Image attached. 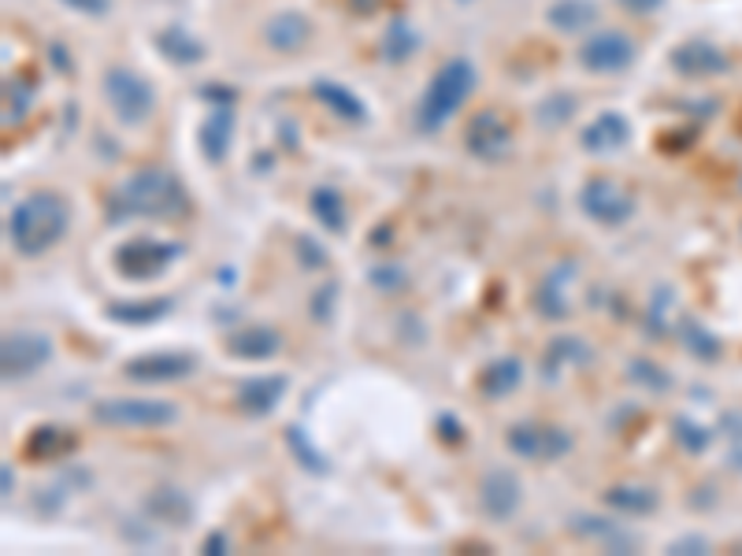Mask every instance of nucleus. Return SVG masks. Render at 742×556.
<instances>
[{
    "label": "nucleus",
    "mask_w": 742,
    "mask_h": 556,
    "mask_svg": "<svg viewBox=\"0 0 742 556\" xmlns=\"http://www.w3.org/2000/svg\"><path fill=\"white\" fill-rule=\"evenodd\" d=\"M683 334H687V345L694 357H706V360H717L720 349H717V338H709L702 327H694V323H683Z\"/></svg>",
    "instance_id": "2f4dec72"
},
{
    "label": "nucleus",
    "mask_w": 742,
    "mask_h": 556,
    "mask_svg": "<svg viewBox=\"0 0 742 556\" xmlns=\"http://www.w3.org/2000/svg\"><path fill=\"white\" fill-rule=\"evenodd\" d=\"M572 108H576V101L568 97V93H560V97H554V101L542 104L538 123H542V127H557V123H565L568 115H572Z\"/></svg>",
    "instance_id": "473e14b6"
},
{
    "label": "nucleus",
    "mask_w": 742,
    "mask_h": 556,
    "mask_svg": "<svg viewBox=\"0 0 742 556\" xmlns=\"http://www.w3.org/2000/svg\"><path fill=\"white\" fill-rule=\"evenodd\" d=\"M309 208H312V216H316V223L323 230H331V234H341V230H346V205H341L338 189H331V186L312 189Z\"/></svg>",
    "instance_id": "a878e982"
},
{
    "label": "nucleus",
    "mask_w": 742,
    "mask_h": 556,
    "mask_svg": "<svg viewBox=\"0 0 742 556\" xmlns=\"http://www.w3.org/2000/svg\"><path fill=\"white\" fill-rule=\"evenodd\" d=\"M279 345H282V338L271 327H245V331L231 334L227 352H231L234 360H268L279 352Z\"/></svg>",
    "instance_id": "a211bd4d"
},
{
    "label": "nucleus",
    "mask_w": 742,
    "mask_h": 556,
    "mask_svg": "<svg viewBox=\"0 0 742 556\" xmlns=\"http://www.w3.org/2000/svg\"><path fill=\"white\" fill-rule=\"evenodd\" d=\"M63 4L74 8L79 15H90V19L108 15V0H63Z\"/></svg>",
    "instance_id": "e433bc0d"
},
{
    "label": "nucleus",
    "mask_w": 742,
    "mask_h": 556,
    "mask_svg": "<svg viewBox=\"0 0 742 556\" xmlns=\"http://www.w3.org/2000/svg\"><path fill=\"white\" fill-rule=\"evenodd\" d=\"M572 534H579V538L602 542L608 553H631V549H635V538H631V534L621 531L616 523L602 520V516H572Z\"/></svg>",
    "instance_id": "6ab92c4d"
},
{
    "label": "nucleus",
    "mask_w": 742,
    "mask_h": 556,
    "mask_svg": "<svg viewBox=\"0 0 742 556\" xmlns=\"http://www.w3.org/2000/svg\"><path fill=\"white\" fill-rule=\"evenodd\" d=\"M672 67L683 79H712V74H724L731 60L709 42H687L672 53Z\"/></svg>",
    "instance_id": "4468645a"
},
{
    "label": "nucleus",
    "mask_w": 742,
    "mask_h": 556,
    "mask_svg": "<svg viewBox=\"0 0 742 556\" xmlns=\"http://www.w3.org/2000/svg\"><path fill=\"white\" fill-rule=\"evenodd\" d=\"M627 371H631L635 382H646L650 390H669L672 386V379L664 375L661 368H653L650 360H631V368H627Z\"/></svg>",
    "instance_id": "72a5a7b5"
},
{
    "label": "nucleus",
    "mask_w": 742,
    "mask_h": 556,
    "mask_svg": "<svg viewBox=\"0 0 742 556\" xmlns=\"http://www.w3.org/2000/svg\"><path fill=\"white\" fill-rule=\"evenodd\" d=\"M631 138V127L621 112H602L594 123H587L583 130V149L591 152H608V149H621L624 141Z\"/></svg>",
    "instance_id": "f3484780"
},
{
    "label": "nucleus",
    "mask_w": 742,
    "mask_h": 556,
    "mask_svg": "<svg viewBox=\"0 0 742 556\" xmlns=\"http://www.w3.org/2000/svg\"><path fill=\"white\" fill-rule=\"evenodd\" d=\"M546 19L557 26V31L576 34V31H583V26H591V23H594V19H598V8L591 4V0H557V4L546 12Z\"/></svg>",
    "instance_id": "bb28decb"
},
{
    "label": "nucleus",
    "mask_w": 742,
    "mask_h": 556,
    "mask_svg": "<svg viewBox=\"0 0 742 556\" xmlns=\"http://www.w3.org/2000/svg\"><path fill=\"white\" fill-rule=\"evenodd\" d=\"M186 253L183 242H156V238H138L116 248V271L130 282H149V278L164 275L178 256Z\"/></svg>",
    "instance_id": "423d86ee"
},
{
    "label": "nucleus",
    "mask_w": 742,
    "mask_h": 556,
    "mask_svg": "<svg viewBox=\"0 0 742 556\" xmlns=\"http://www.w3.org/2000/svg\"><path fill=\"white\" fill-rule=\"evenodd\" d=\"M312 97L323 101L331 112L341 115V119H349V123L364 119V101L353 97V93H349L346 85H338V82H327V79L316 82V85H312Z\"/></svg>",
    "instance_id": "b1692460"
},
{
    "label": "nucleus",
    "mask_w": 742,
    "mask_h": 556,
    "mask_svg": "<svg viewBox=\"0 0 742 556\" xmlns=\"http://www.w3.org/2000/svg\"><path fill=\"white\" fill-rule=\"evenodd\" d=\"M635 60V42L624 31H598L579 45V67L591 74H616Z\"/></svg>",
    "instance_id": "1a4fd4ad"
},
{
    "label": "nucleus",
    "mask_w": 742,
    "mask_h": 556,
    "mask_svg": "<svg viewBox=\"0 0 742 556\" xmlns=\"http://www.w3.org/2000/svg\"><path fill=\"white\" fill-rule=\"evenodd\" d=\"M175 309L171 297H149V301H116L108 304V315L116 323H127V327H146V323H156Z\"/></svg>",
    "instance_id": "412c9836"
},
{
    "label": "nucleus",
    "mask_w": 742,
    "mask_h": 556,
    "mask_svg": "<svg viewBox=\"0 0 742 556\" xmlns=\"http://www.w3.org/2000/svg\"><path fill=\"white\" fill-rule=\"evenodd\" d=\"M520 501H523V486H520V478L509 472V467H494L490 475H483L479 505H483V512H487L490 520H498V523L512 520Z\"/></svg>",
    "instance_id": "ddd939ff"
},
{
    "label": "nucleus",
    "mask_w": 742,
    "mask_h": 556,
    "mask_svg": "<svg viewBox=\"0 0 742 556\" xmlns=\"http://www.w3.org/2000/svg\"><path fill=\"white\" fill-rule=\"evenodd\" d=\"M49 360H53V341L37 331H15L0 345V371H4L8 382L31 379L34 371H42Z\"/></svg>",
    "instance_id": "0eeeda50"
},
{
    "label": "nucleus",
    "mask_w": 742,
    "mask_h": 556,
    "mask_svg": "<svg viewBox=\"0 0 742 556\" xmlns=\"http://www.w3.org/2000/svg\"><path fill=\"white\" fill-rule=\"evenodd\" d=\"M520 379H523V363L517 357H501L483 371L479 390L487 393V397H506V393L520 386Z\"/></svg>",
    "instance_id": "393cba45"
},
{
    "label": "nucleus",
    "mask_w": 742,
    "mask_h": 556,
    "mask_svg": "<svg viewBox=\"0 0 742 556\" xmlns=\"http://www.w3.org/2000/svg\"><path fill=\"white\" fill-rule=\"evenodd\" d=\"M197 360L189 357V352H146V357H135L123 363V371H127L130 382H178L186 375H194Z\"/></svg>",
    "instance_id": "f8f14e48"
},
{
    "label": "nucleus",
    "mask_w": 742,
    "mask_h": 556,
    "mask_svg": "<svg viewBox=\"0 0 742 556\" xmlns=\"http://www.w3.org/2000/svg\"><path fill=\"white\" fill-rule=\"evenodd\" d=\"M298 248H301V260L309 264V267H323V248L316 245V242H309V238H298Z\"/></svg>",
    "instance_id": "58836bf2"
},
{
    "label": "nucleus",
    "mask_w": 742,
    "mask_h": 556,
    "mask_svg": "<svg viewBox=\"0 0 742 556\" xmlns=\"http://www.w3.org/2000/svg\"><path fill=\"white\" fill-rule=\"evenodd\" d=\"M464 146H468L472 157H479L483 164H498V160L509 157L512 134L498 112H479L468 123V130H464Z\"/></svg>",
    "instance_id": "9b49d317"
},
{
    "label": "nucleus",
    "mask_w": 742,
    "mask_h": 556,
    "mask_svg": "<svg viewBox=\"0 0 742 556\" xmlns=\"http://www.w3.org/2000/svg\"><path fill=\"white\" fill-rule=\"evenodd\" d=\"M104 97H108L116 119L127 123V127H141V123L156 112L152 85L141 79L138 71H130V67H112V71L104 74Z\"/></svg>",
    "instance_id": "20e7f679"
},
{
    "label": "nucleus",
    "mask_w": 742,
    "mask_h": 556,
    "mask_svg": "<svg viewBox=\"0 0 742 556\" xmlns=\"http://www.w3.org/2000/svg\"><path fill=\"white\" fill-rule=\"evenodd\" d=\"M621 4L627 8V12L646 15V12H653V8H661V0H621Z\"/></svg>",
    "instance_id": "a19ab883"
},
{
    "label": "nucleus",
    "mask_w": 742,
    "mask_h": 556,
    "mask_svg": "<svg viewBox=\"0 0 742 556\" xmlns=\"http://www.w3.org/2000/svg\"><path fill=\"white\" fill-rule=\"evenodd\" d=\"M71 227V205L53 189H42V194L23 197L8 216V242L19 256L34 260V256H45L53 245L63 242Z\"/></svg>",
    "instance_id": "f03ea898"
},
{
    "label": "nucleus",
    "mask_w": 742,
    "mask_h": 556,
    "mask_svg": "<svg viewBox=\"0 0 742 556\" xmlns=\"http://www.w3.org/2000/svg\"><path fill=\"white\" fill-rule=\"evenodd\" d=\"M264 34H268V45H271V49L293 53V49H301V45L309 42V19L298 15V12L275 15Z\"/></svg>",
    "instance_id": "4be33fe9"
},
{
    "label": "nucleus",
    "mask_w": 742,
    "mask_h": 556,
    "mask_svg": "<svg viewBox=\"0 0 742 556\" xmlns=\"http://www.w3.org/2000/svg\"><path fill=\"white\" fill-rule=\"evenodd\" d=\"M201 553H208V556H220V553H227V534H223V531H212V534H208V538H205Z\"/></svg>",
    "instance_id": "ea45409f"
},
{
    "label": "nucleus",
    "mask_w": 742,
    "mask_h": 556,
    "mask_svg": "<svg viewBox=\"0 0 742 556\" xmlns=\"http://www.w3.org/2000/svg\"><path fill=\"white\" fill-rule=\"evenodd\" d=\"M287 438H290V445H293V453L301 456V464L309 467V472H327V464H323V456L316 453V449H312L309 442H304V435L298 427H290L287 430Z\"/></svg>",
    "instance_id": "f704fd0d"
},
{
    "label": "nucleus",
    "mask_w": 742,
    "mask_h": 556,
    "mask_svg": "<svg viewBox=\"0 0 742 556\" xmlns=\"http://www.w3.org/2000/svg\"><path fill=\"white\" fill-rule=\"evenodd\" d=\"M579 208L594 219L598 227H624L635 216V200L616 186L613 178H591L579 194Z\"/></svg>",
    "instance_id": "6e6552de"
},
{
    "label": "nucleus",
    "mask_w": 742,
    "mask_h": 556,
    "mask_svg": "<svg viewBox=\"0 0 742 556\" xmlns=\"http://www.w3.org/2000/svg\"><path fill=\"white\" fill-rule=\"evenodd\" d=\"M371 278H375L383 290H397V286L405 282V275L397 271V267H375V271H371Z\"/></svg>",
    "instance_id": "4c0bfd02"
},
{
    "label": "nucleus",
    "mask_w": 742,
    "mask_h": 556,
    "mask_svg": "<svg viewBox=\"0 0 742 556\" xmlns=\"http://www.w3.org/2000/svg\"><path fill=\"white\" fill-rule=\"evenodd\" d=\"M587 360H591V352H587V345L579 338H557L549 345L546 360H542V375L560 379V368H572V363H587Z\"/></svg>",
    "instance_id": "c85d7f7f"
},
{
    "label": "nucleus",
    "mask_w": 742,
    "mask_h": 556,
    "mask_svg": "<svg viewBox=\"0 0 742 556\" xmlns=\"http://www.w3.org/2000/svg\"><path fill=\"white\" fill-rule=\"evenodd\" d=\"M472 90H475V67L464 60V56H453V60H445L439 67V74L431 79V85L424 90L420 115H416L420 130L424 134L442 130L445 123H450L453 115H456V108H461V104L472 97Z\"/></svg>",
    "instance_id": "7ed1b4c3"
},
{
    "label": "nucleus",
    "mask_w": 742,
    "mask_h": 556,
    "mask_svg": "<svg viewBox=\"0 0 742 556\" xmlns=\"http://www.w3.org/2000/svg\"><path fill=\"white\" fill-rule=\"evenodd\" d=\"M605 508H616L624 516H650L658 508V494L650 486H613L602 494Z\"/></svg>",
    "instance_id": "5701e85b"
},
{
    "label": "nucleus",
    "mask_w": 742,
    "mask_h": 556,
    "mask_svg": "<svg viewBox=\"0 0 742 556\" xmlns=\"http://www.w3.org/2000/svg\"><path fill=\"white\" fill-rule=\"evenodd\" d=\"M189 212V197L171 171L141 167L127 175L108 197V219L127 223V219H178Z\"/></svg>",
    "instance_id": "f257e3e1"
},
{
    "label": "nucleus",
    "mask_w": 742,
    "mask_h": 556,
    "mask_svg": "<svg viewBox=\"0 0 742 556\" xmlns=\"http://www.w3.org/2000/svg\"><path fill=\"white\" fill-rule=\"evenodd\" d=\"M683 549H706V542H702V538H683V542L672 545V553H683Z\"/></svg>",
    "instance_id": "79ce46f5"
},
{
    "label": "nucleus",
    "mask_w": 742,
    "mask_h": 556,
    "mask_svg": "<svg viewBox=\"0 0 742 556\" xmlns=\"http://www.w3.org/2000/svg\"><path fill=\"white\" fill-rule=\"evenodd\" d=\"M576 267L572 264H560L554 275L549 278H542V286L535 290V309L546 315V320H568V286H565V278L572 275Z\"/></svg>",
    "instance_id": "aec40b11"
},
{
    "label": "nucleus",
    "mask_w": 742,
    "mask_h": 556,
    "mask_svg": "<svg viewBox=\"0 0 742 556\" xmlns=\"http://www.w3.org/2000/svg\"><path fill=\"white\" fill-rule=\"evenodd\" d=\"M160 53H167L171 60H178V63H194V60H201V45L194 42V37H186L183 31H164L160 34Z\"/></svg>",
    "instance_id": "7c9ffc66"
},
{
    "label": "nucleus",
    "mask_w": 742,
    "mask_h": 556,
    "mask_svg": "<svg viewBox=\"0 0 742 556\" xmlns=\"http://www.w3.org/2000/svg\"><path fill=\"white\" fill-rule=\"evenodd\" d=\"M93 419L104 427L152 430V427L175 424L178 408L171 405V401H156V397H112V401H97V405H93Z\"/></svg>",
    "instance_id": "39448f33"
},
{
    "label": "nucleus",
    "mask_w": 742,
    "mask_h": 556,
    "mask_svg": "<svg viewBox=\"0 0 742 556\" xmlns=\"http://www.w3.org/2000/svg\"><path fill=\"white\" fill-rule=\"evenodd\" d=\"M675 430H680V442L691 449V453H702V449L709 445V435L702 427H694L691 419H680V424H675Z\"/></svg>",
    "instance_id": "c9c22d12"
},
{
    "label": "nucleus",
    "mask_w": 742,
    "mask_h": 556,
    "mask_svg": "<svg viewBox=\"0 0 742 556\" xmlns=\"http://www.w3.org/2000/svg\"><path fill=\"white\" fill-rule=\"evenodd\" d=\"M149 512L152 516H160L164 523H171V526H186V520H189V501H186V494H178V490H156L149 497Z\"/></svg>",
    "instance_id": "c756f323"
},
{
    "label": "nucleus",
    "mask_w": 742,
    "mask_h": 556,
    "mask_svg": "<svg viewBox=\"0 0 742 556\" xmlns=\"http://www.w3.org/2000/svg\"><path fill=\"white\" fill-rule=\"evenodd\" d=\"M231 134H234V112L220 104V108H212V115L201 123V138H197L208 164H223V157L231 152Z\"/></svg>",
    "instance_id": "dca6fc26"
},
{
    "label": "nucleus",
    "mask_w": 742,
    "mask_h": 556,
    "mask_svg": "<svg viewBox=\"0 0 742 556\" xmlns=\"http://www.w3.org/2000/svg\"><path fill=\"white\" fill-rule=\"evenodd\" d=\"M290 390L287 375H256L245 379L237 386V405H242L245 416H271L275 405L282 401V393Z\"/></svg>",
    "instance_id": "2eb2a0df"
},
{
    "label": "nucleus",
    "mask_w": 742,
    "mask_h": 556,
    "mask_svg": "<svg viewBox=\"0 0 742 556\" xmlns=\"http://www.w3.org/2000/svg\"><path fill=\"white\" fill-rule=\"evenodd\" d=\"M74 445H79V438H74L71 430H60V427H37L34 435H31V442H26V456L56 460V456L71 453Z\"/></svg>",
    "instance_id": "cd10ccee"
},
{
    "label": "nucleus",
    "mask_w": 742,
    "mask_h": 556,
    "mask_svg": "<svg viewBox=\"0 0 742 556\" xmlns=\"http://www.w3.org/2000/svg\"><path fill=\"white\" fill-rule=\"evenodd\" d=\"M506 442L512 453L520 460H531V464H549V460H560L572 449V438L560 427H535V424L512 427Z\"/></svg>",
    "instance_id": "9d476101"
}]
</instances>
